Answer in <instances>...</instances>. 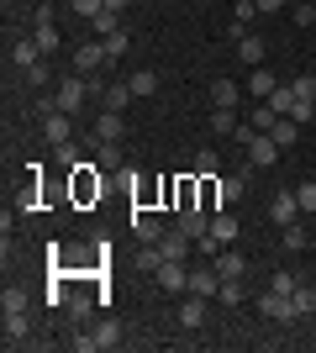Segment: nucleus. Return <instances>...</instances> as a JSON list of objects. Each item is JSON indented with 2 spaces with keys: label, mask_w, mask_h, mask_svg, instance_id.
Masks as SVG:
<instances>
[{
  "label": "nucleus",
  "mask_w": 316,
  "mask_h": 353,
  "mask_svg": "<svg viewBox=\"0 0 316 353\" xmlns=\"http://www.w3.org/2000/svg\"><path fill=\"white\" fill-rule=\"evenodd\" d=\"M85 101H95L90 74H69V79H59V90H53V105H59V111H69V117H74Z\"/></svg>",
  "instance_id": "1"
},
{
  "label": "nucleus",
  "mask_w": 316,
  "mask_h": 353,
  "mask_svg": "<svg viewBox=\"0 0 316 353\" xmlns=\"http://www.w3.org/2000/svg\"><path fill=\"white\" fill-rule=\"evenodd\" d=\"M105 63H111L105 43H79V48H74V74H101Z\"/></svg>",
  "instance_id": "2"
},
{
  "label": "nucleus",
  "mask_w": 316,
  "mask_h": 353,
  "mask_svg": "<svg viewBox=\"0 0 316 353\" xmlns=\"http://www.w3.org/2000/svg\"><path fill=\"white\" fill-rule=\"evenodd\" d=\"M269 221H274V227H290V221H301V201H295V190H274V201H269Z\"/></svg>",
  "instance_id": "3"
},
{
  "label": "nucleus",
  "mask_w": 316,
  "mask_h": 353,
  "mask_svg": "<svg viewBox=\"0 0 316 353\" xmlns=\"http://www.w3.org/2000/svg\"><path fill=\"white\" fill-rule=\"evenodd\" d=\"M116 343H121V327H116V322H101L95 332H79L74 348H79V353H90V348H116Z\"/></svg>",
  "instance_id": "4"
},
{
  "label": "nucleus",
  "mask_w": 316,
  "mask_h": 353,
  "mask_svg": "<svg viewBox=\"0 0 316 353\" xmlns=\"http://www.w3.org/2000/svg\"><path fill=\"white\" fill-rule=\"evenodd\" d=\"M153 274H158V285H164L169 295H174V290H190V269H185V259H164Z\"/></svg>",
  "instance_id": "5"
},
{
  "label": "nucleus",
  "mask_w": 316,
  "mask_h": 353,
  "mask_svg": "<svg viewBox=\"0 0 316 353\" xmlns=\"http://www.w3.org/2000/svg\"><path fill=\"white\" fill-rule=\"evenodd\" d=\"M95 169H101V163H79L74 169V201H95V195L105 190V179L95 174Z\"/></svg>",
  "instance_id": "6"
},
{
  "label": "nucleus",
  "mask_w": 316,
  "mask_h": 353,
  "mask_svg": "<svg viewBox=\"0 0 316 353\" xmlns=\"http://www.w3.org/2000/svg\"><path fill=\"white\" fill-rule=\"evenodd\" d=\"M280 153H285V148L274 143L269 132H253V143H248V163H253V169H269V163L280 159Z\"/></svg>",
  "instance_id": "7"
},
{
  "label": "nucleus",
  "mask_w": 316,
  "mask_h": 353,
  "mask_svg": "<svg viewBox=\"0 0 316 353\" xmlns=\"http://www.w3.org/2000/svg\"><path fill=\"white\" fill-rule=\"evenodd\" d=\"M258 311H264L269 322H295V301H290V295H280V290L258 295Z\"/></svg>",
  "instance_id": "8"
},
{
  "label": "nucleus",
  "mask_w": 316,
  "mask_h": 353,
  "mask_svg": "<svg viewBox=\"0 0 316 353\" xmlns=\"http://www.w3.org/2000/svg\"><path fill=\"white\" fill-rule=\"evenodd\" d=\"M43 132H48V143H53V148H59V143H69V137H74V117L53 105V111H48V121H43Z\"/></svg>",
  "instance_id": "9"
},
{
  "label": "nucleus",
  "mask_w": 316,
  "mask_h": 353,
  "mask_svg": "<svg viewBox=\"0 0 316 353\" xmlns=\"http://www.w3.org/2000/svg\"><path fill=\"white\" fill-rule=\"evenodd\" d=\"M190 248H196V237L185 232V227H169V232L158 237V253H164V259H185Z\"/></svg>",
  "instance_id": "10"
},
{
  "label": "nucleus",
  "mask_w": 316,
  "mask_h": 353,
  "mask_svg": "<svg viewBox=\"0 0 316 353\" xmlns=\"http://www.w3.org/2000/svg\"><path fill=\"white\" fill-rule=\"evenodd\" d=\"M248 169H253V163H248ZM248 169H238V174H222V179H216L222 206H232V201H242V195H248Z\"/></svg>",
  "instance_id": "11"
},
{
  "label": "nucleus",
  "mask_w": 316,
  "mask_h": 353,
  "mask_svg": "<svg viewBox=\"0 0 316 353\" xmlns=\"http://www.w3.org/2000/svg\"><path fill=\"white\" fill-rule=\"evenodd\" d=\"M211 264H216V274H222V280H242V274H248V259H242V253H232V243H227Z\"/></svg>",
  "instance_id": "12"
},
{
  "label": "nucleus",
  "mask_w": 316,
  "mask_h": 353,
  "mask_svg": "<svg viewBox=\"0 0 316 353\" xmlns=\"http://www.w3.org/2000/svg\"><path fill=\"white\" fill-rule=\"evenodd\" d=\"M216 290H222V274H216V264H211V269H190V295H206V301H216Z\"/></svg>",
  "instance_id": "13"
},
{
  "label": "nucleus",
  "mask_w": 316,
  "mask_h": 353,
  "mask_svg": "<svg viewBox=\"0 0 316 353\" xmlns=\"http://www.w3.org/2000/svg\"><path fill=\"white\" fill-rule=\"evenodd\" d=\"M238 232H242V227H238L232 211H211V237H216L222 248H227V243H238Z\"/></svg>",
  "instance_id": "14"
},
{
  "label": "nucleus",
  "mask_w": 316,
  "mask_h": 353,
  "mask_svg": "<svg viewBox=\"0 0 316 353\" xmlns=\"http://www.w3.org/2000/svg\"><path fill=\"white\" fill-rule=\"evenodd\" d=\"M274 90H280V79L269 74V63H258V69L248 74V95H253V101H269Z\"/></svg>",
  "instance_id": "15"
},
{
  "label": "nucleus",
  "mask_w": 316,
  "mask_h": 353,
  "mask_svg": "<svg viewBox=\"0 0 316 353\" xmlns=\"http://www.w3.org/2000/svg\"><path fill=\"white\" fill-rule=\"evenodd\" d=\"M132 232H137V243H158L169 227H164L158 216H148V211H132Z\"/></svg>",
  "instance_id": "16"
},
{
  "label": "nucleus",
  "mask_w": 316,
  "mask_h": 353,
  "mask_svg": "<svg viewBox=\"0 0 316 353\" xmlns=\"http://www.w3.org/2000/svg\"><path fill=\"white\" fill-rule=\"evenodd\" d=\"M48 53L37 48V37H21V43H11V63L16 69H32V63H43Z\"/></svg>",
  "instance_id": "17"
},
{
  "label": "nucleus",
  "mask_w": 316,
  "mask_h": 353,
  "mask_svg": "<svg viewBox=\"0 0 316 353\" xmlns=\"http://www.w3.org/2000/svg\"><path fill=\"white\" fill-rule=\"evenodd\" d=\"M32 37H37V48H43L48 59H53V48H59V27H53V11H37V32H32Z\"/></svg>",
  "instance_id": "18"
},
{
  "label": "nucleus",
  "mask_w": 316,
  "mask_h": 353,
  "mask_svg": "<svg viewBox=\"0 0 316 353\" xmlns=\"http://www.w3.org/2000/svg\"><path fill=\"white\" fill-rule=\"evenodd\" d=\"M180 327L185 332H196V327H206V295H190L180 306Z\"/></svg>",
  "instance_id": "19"
},
{
  "label": "nucleus",
  "mask_w": 316,
  "mask_h": 353,
  "mask_svg": "<svg viewBox=\"0 0 316 353\" xmlns=\"http://www.w3.org/2000/svg\"><path fill=\"white\" fill-rule=\"evenodd\" d=\"M121 132H127L121 111H101V121H95V137H101V143H121Z\"/></svg>",
  "instance_id": "20"
},
{
  "label": "nucleus",
  "mask_w": 316,
  "mask_h": 353,
  "mask_svg": "<svg viewBox=\"0 0 316 353\" xmlns=\"http://www.w3.org/2000/svg\"><path fill=\"white\" fill-rule=\"evenodd\" d=\"M174 227H185L190 237H206V232H211V211L190 206V211H180V221H174Z\"/></svg>",
  "instance_id": "21"
},
{
  "label": "nucleus",
  "mask_w": 316,
  "mask_h": 353,
  "mask_svg": "<svg viewBox=\"0 0 316 353\" xmlns=\"http://www.w3.org/2000/svg\"><path fill=\"white\" fill-rule=\"evenodd\" d=\"M127 101H137L127 79H121V85H105V90H101V105H105V111H127Z\"/></svg>",
  "instance_id": "22"
},
{
  "label": "nucleus",
  "mask_w": 316,
  "mask_h": 353,
  "mask_svg": "<svg viewBox=\"0 0 316 353\" xmlns=\"http://www.w3.org/2000/svg\"><path fill=\"white\" fill-rule=\"evenodd\" d=\"M238 59L248 63V69H258V63H264V37H258V32H248V37H238Z\"/></svg>",
  "instance_id": "23"
},
{
  "label": "nucleus",
  "mask_w": 316,
  "mask_h": 353,
  "mask_svg": "<svg viewBox=\"0 0 316 353\" xmlns=\"http://www.w3.org/2000/svg\"><path fill=\"white\" fill-rule=\"evenodd\" d=\"M238 95L242 90L232 85V79H216V85H211V105H222V111H238Z\"/></svg>",
  "instance_id": "24"
},
{
  "label": "nucleus",
  "mask_w": 316,
  "mask_h": 353,
  "mask_svg": "<svg viewBox=\"0 0 316 353\" xmlns=\"http://www.w3.org/2000/svg\"><path fill=\"white\" fill-rule=\"evenodd\" d=\"M253 16H258V6H253V0H238V11H232V37H248Z\"/></svg>",
  "instance_id": "25"
},
{
  "label": "nucleus",
  "mask_w": 316,
  "mask_h": 353,
  "mask_svg": "<svg viewBox=\"0 0 316 353\" xmlns=\"http://www.w3.org/2000/svg\"><path fill=\"white\" fill-rule=\"evenodd\" d=\"M127 85H132V95H137V101H148V95H158V74H153V69H137L132 79H127Z\"/></svg>",
  "instance_id": "26"
},
{
  "label": "nucleus",
  "mask_w": 316,
  "mask_h": 353,
  "mask_svg": "<svg viewBox=\"0 0 316 353\" xmlns=\"http://www.w3.org/2000/svg\"><path fill=\"white\" fill-rule=\"evenodd\" d=\"M274 121H280V111H274V105H269V101H258V105H253V111H248V127H253V132H269Z\"/></svg>",
  "instance_id": "27"
},
{
  "label": "nucleus",
  "mask_w": 316,
  "mask_h": 353,
  "mask_svg": "<svg viewBox=\"0 0 316 353\" xmlns=\"http://www.w3.org/2000/svg\"><path fill=\"white\" fill-rule=\"evenodd\" d=\"M269 137H274V143H280V148H295V137H301V121L280 117V121H274V127H269Z\"/></svg>",
  "instance_id": "28"
},
{
  "label": "nucleus",
  "mask_w": 316,
  "mask_h": 353,
  "mask_svg": "<svg viewBox=\"0 0 316 353\" xmlns=\"http://www.w3.org/2000/svg\"><path fill=\"white\" fill-rule=\"evenodd\" d=\"M190 174H200V179H206V174H222V159H216V148H200L196 163H190Z\"/></svg>",
  "instance_id": "29"
},
{
  "label": "nucleus",
  "mask_w": 316,
  "mask_h": 353,
  "mask_svg": "<svg viewBox=\"0 0 316 353\" xmlns=\"http://www.w3.org/2000/svg\"><path fill=\"white\" fill-rule=\"evenodd\" d=\"M27 332H32L27 311H6V338H11V343H27Z\"/></svg>",
  "instance_id": "30"
},
{
  "label": "nucleus",
  "mask_w": 316,
  "mask_h": 353,
  "mask_svg": "<svg viewBox=\"0 0 316 353\" xmlns=\"http://www.w3.org/2000/svg\"><path fill=\"white\" fill-rule=\"evenodd\" d=\"M121 32V11H111V6H105L101 16H95V37H116Z\"/></svg>",
  "instance_id": "31"
},
{
  "label": "nucleus",
  "mask_w": 316,
  "mask_h": 353,
  "mask_svg": "<svg viewBox=\"0 0 316 353\" xmlns=\"http://www.w3.org/2000/svg\"><path fill=\"white\" fill-rule=\"evenodd\" d=\"M290 301H295V316H311V311H316V290H311V285H295V295H290Z\"/></svg>",
  "instance_id": "32"
},
{
  "label": "nucleus",
  "mask_w": 316,
  "mask_h": 353,
  "mask_svg": "<svg viewBox=\"0 0 316 353\" xmlns=\"http://www.w3.org/2000/svg\"><path fill=\"white\" fill-rule=\"evenodd\" d=\"M216 301H222V306H242V301H248V290H242V280H222V290H216Z\"/></svg>",
  "instance_id": "33"
},
{
  "label": "nucleus",
  "mask_w": 316,
  "mask_h": 353,
  "mask_svg": "<svg viewBox=\"0 0 316 353\" xmlns=\"http://www.w3.org/2000/svg\"><path fill=\"white\" fill-rule=\"evenodd\" d=\"M238 127H242V121L232 117V111H222V105H216V111H211V132H222V137H232V132H238Z\"/></svg>",
  "instance_id": "34"
},
{
  "label": "nucleus",
  "mask_w": 316,
  "mask_h": 353,
  "mask_svg": "<svg viewBox=\"0 0 316 353\" xmlns=\"http://www.w3.org/2000/svg\"><path fill=\"white\" fill-rule=\"evenodd\" d=\"M269 105L280 111V117H290V111H295V85H280V90L269 95Z\"/></svg>",
  "instance_id": "35"
},
{
  "label": "nucleus",
  "mask_w": 316,
  "mask_h": 353,
  "mask_svg": "<svg viewBox=\"0 0 316 353\" xmlns=\"http://www.w3.org/2000/svg\"><path fill=\"white\" fill-rule=\"evenodd\" d=\"M95 163L101 169H121V143H101L95 148Z\"/></svg>",
  "instance_id": "36"
},
{
  "label": "nucleus",
  "mask_w": 316,
  "mask_h": 353,
  "mask_svg": "<svg viewBox=\"0 0 316 353\" xmlns=\"http://www.w3.org/2000/svg\"><path fill=\"white\" fill-rule=\"evenodd\" d=\"M27 301H32V295L21 290V285H6V295H0V306H6V311H27Z\"/></svg>",
  "instance_id": "37"
},
{
  "label": "nucleus",
  "mask_w": 316,
  "mask_h": 353,
  "mask_svg": "<svg viewBox=\"0 0 316 353\" xmlns=\"http://www.w3.org/2000/svg\"><path fill=\"white\" fill-rule=\"evenodd\" d=\"M295 201H301V216H311V211H316V179L295 185Z\"/></svg>",
  "instance_id": "38"
},
{
  "label": "nucleus",
  "mask_w": 316,
  "mask_h": 353,
  "mask_svg": "<svg viewBox=\"0 0 316 353\" xmlns=\"http://www.w3.org/2000/svg\"><path fill=\"white\" fill-rule=\"evenodd\" d=\"M295 16V27H316V0H301V6H290Z\"/></svg>",
  "instance_id": "39"
},
{
  "label": "nucleus",
  "mask_w": 316,
  "mask_h": 353,
  "mask_svg": "<svg viewBox=\"0 0 316 353\" xmlns=\"http://www.w3.org/2000/svg\"><path fill=\"white\" fill-rule=\"evenodd\" d=\"M285 248H290V253L306 248V227H301V221H290V227H285Z\"/></svg>",
  "instance_id": "40"
},
{
  "label": "nucleus",
  "mask_w": 316,
  "mask_h": 353,
  "mask_svg": "<svg viewBox=\"0 0 316 353\" xmlns=\"http://www.w3.org/2000/svg\"><path fill=\"white\" fill-rule=\"evenodd\" d=\"M74 6V16H85V21H95V16L105 11V0H69Z\"/></svg>",
  "instance_id": "41"
},
{
  "label": "nucleus",
  "mask_w": 316,
  "mask_h": 353,
  "mask_svg": "<svg viewBox=\"0 0 316 353\" xmlns=\"http://www.w3.org/2000/svg\"><path fill=\"white\" fill-rule=\"evenodd\" d=\"M53 159H59L63 169H79V148L74 143H59V148H53Z\"/></svg>",
  "instance_id": "42"
},
{
  "label": "nucleus",
  "mask_w": 316,
  "mask_h": 353,
  "mask_svg": "<svg viewBox=\"0 0 316 353\" xmlns=\"http://www.w3.org/2000/svg\"><path fill=\"white\" fill-rule=\"evenodd\" d=\"M311 117H316V101H301V95H295V111H290V121H301V127H311Z\"/></svg>",
  "instance_id": "43"
},
{
  "label": "nucleus",
  "mask_w": 316,
  "mask_h": 353,
  "mask_svg": "<svg viewBox=\"0 0 316 353\" xmlns=\"http://www.w3.org/2000/svg\"><path fill=\"white\" fill-rule=\"evenodd\" d=\"M295 285H301V280H295L290 269H280V274H274V280H269V290H280V295H295Z\"/></svg>",
  "instance_id": "44"
},
{
  "label": "nucleus",
  "mask_w": 316,
  "mask_h": 353,
  "mask_svg": "<svg viewBox=\"0 0 316 353\" xmlns=\"http://www.w3.org/2000/svg\"><path fill=\"white\" fill-rule=\"evenodd\" d=\"M105 43V53H111V59H121V53H127V43H132V37H127V27L116 32V37H101Z\"/></svg>",
  "instance_id": "45"
},
{
  "label": "nucleus",
  "mask_w": 316,
  "mask_h": 353,
  "mask_svg": "<svg viewBox=\"0 0 316 353\" xmlns=\"http://www.w3.org/2000/svg\"><path fill=\"white\" fill-rule=\"evenodd\" d=\"M21 74H27V85H48L53 69H48V59H43V63H32V69H21Z\"/></svg>",
  "instance_id": "46"
},
{
  "label": "nucleus",
  "mask_w": 316,
  "mask_h": 353,
  "mask_svg": "<svg viewBox=\"0 0 316 353\" xmlns=\"http://www.w3.org/2000/svg\"><path fill=\"white\" fill-rule=\"evenodd\" d=\"M290 85H295V95H301V101H316V79H311V74H306V79H290Z\"/></svg>",
  "instance_id": "47"
},
{
  "label": "nucleus",
  "mask_w": 316,
  "mask_h": 353,
  "mask_svg": "<svg viewBox=\"0 0 316 353\" xmlns=\"http://www.w3.org/2000/svg\"><path fill=\"white\" fill-rule=\"evenodd\" d=\"M69 311H74V316H90L95 306H90V295H69Z\"/></svg>",
  "instance_id": "48"
},
{
  "label": "nucleus",
  "mask_w": 316,
  "mask_h": 353,
  "mask_svg": "<svg viewBox=\"0 0 316 353\" xmlns=\"http://www.w3.org/2000/svg\"><path fill=\"white\" fill-rule=\"evenodd\" d=\"M253 6H258V11H264V16H274V11H285L290 0H253Z\"/></svg>",
  "instance_id": "49"
},
{
  "label": "nucleus",
  "mask_w": 316,
  "mask_h": 353,
  "mask_svg": "<svg viewBox=\"0 0 316 353\" xmlns=\"http://www.w3.org/2000/svg\"><path fill=\"white\" fill-rule=\"evenodd\" d=\"M105 6H111V11H127V6H132V0H105Z\"/></svg>",
  "instance_id": "50"
},
{
  "label": "nucleus",
  "mask_w": 316,
  "mask_h": 353,
  "mask_svg": "<svg viewBox=\"0 0 316 353\" xmlns=\"http://www.w3.org/2000/svg\"><path fill=\"white\" fill-rule=\"evenodd\" d=\"M295 6H301V0H295Z\"/></svg>",
  "instance_id": "51"
}]
</instances>
